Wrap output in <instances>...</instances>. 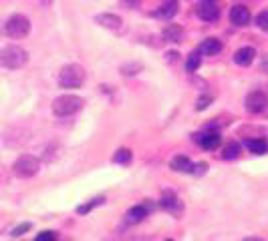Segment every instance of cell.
<instances>
[{
  "label": "cell",
  "mask_w": 268,
  "mask_h": 241,
  "mask_svg": "<svg viewBox=\"0 0 268 241\" xmlns=\"http://www.w3.org/2000/svg\"><path fill=\"white\" fill-rule=\"evenodd\" d=\"M95 22L101 24L103 28H109V30H119L121 28V18L117 14H111V12H105V14H97L95 16Z\"/></svg>",
  "instance_id": "30bf717a"
},
{
  "label": "cell",
  "mask_w": 268,
  "mask_h": 241,
  "mask_svg": "<svg viewBox=\"0 0 268 241\" xmlns=\"http://www.w3.org/2000/svg\"><path fill=\"white\" fill-rule=\"evenodd\" d=\"M200 64H202V56H200V52H192V54L188 56L186 70H188V72H196V70L200 68Z\"/></svg>",
  "instance_id": "44dd1931"
},
{
  "label": "cell",
  "mask_w": 268,
  "mask_h": 241,
  "mask_svg": "<svg viewBox=\"0 0 268 241\" xmlns=\"http://www.w3.org/2000/svg\"><path fill=\"white\" fill-rule=\"evenodd\" d=\"M254 56H256V50L252 46H242L234 52V62L240 66H248V64H252Z\"/></svg>",
  "instance_id": "7c38bea8"
},
{
  "label": "cell",
  "mask_w": 268,
  "mask_h": 241,
  "mask_svg": "<svg viewBox=\"0 0 268 241\" xmlns=\"http://www.w3.org/2000/svg\"><path fill=\"white\" fill-rule=\"evenodd\" d=\"M266 104H268V96L262 92V90H252V92H248V96H246V110L248 112H262L264 108H266Z\"/></svg>",
  "instance_id": "52a82bcc"
},
{
  "label": "cell",
  "mask_w": 268,
  "mask_h": 241,
  "mask_svg": "<svg viewBox=\"0 0 268 241\" xmlns=\"http://www.w3.org/2000/svg\"><path fill=\"white\" fill-rule=\"evenodd\" d=\"M103 201H105V197H95V199H91V201H87L85 205H79V207H77V213H79V215H85V213H89V211H93L95 207H99V205H103Z\"/></svg>",
  "instance_id": "ffe728a7"
},
{
  "label": "cell",
  "mask_w": 268,
  "mask_h": 241,
  "mask_svg": "<svg viewBox=\"0 0 268 241\" xmlns=\"http://www.w3.org/2000/svg\"><path fill=\"white\" fill-rule=\"evenodd\" d=\"M222 50V42L218 38H206L202 44H200V52L206 54V56H214Z\"/></svg>",
  "instance_id": "2e32d148"
},
{
  "label": "cell",
  "mask_w": 268,
  "mask_h": 241,
  "mask_svg": "<svg viewBox=\"0 0 268 241\" xmlns=\"http://www.w3.org/2000/svg\"><path fill=\"white\" fill-rule=\"evenodd\" d=\"M206 171H208V163H198V165H194V171H192V173L202 175V173H206Z\"/></svg>",
  "instance_id": "f1b7e54d"
},
{
  "label": "cell",
  "mask_w": 268,
  "mask_h": 241,
  "mask_svg": "<svg viewBox=\"0 0 268 241\" xmlns=\"http://www.w3.org/2000/svg\"><path fill=\"white\" fill-rule=\"evenodd\" d=\"M5 32L11 38H25L31 32V20L25 14H13L5 24Z\"/></svg>",
  "instance_id": "5b68a950"
},
{
  "label": "cell",
  "mask_w": 268,
  "mask_h": 241,
  "mask_svg": "<svg viewBox=\"0 0 268 241\" xmlns=\"http://www.w3.org/2000/svg\"><path fill=\"white\" fill-rule=\"evenodd\" d=\"M160 207H162L166 213H170L172 217H182V213H184V201H182L176 193H170V191H166V193L162 195Z\"/></svg>",
  "instance_id": "8992f818"
},
{
  "label": "cell",
  "mask_w": 268,
  "mask_h": 241,
  "mask_svg": "<svg viewBox=\"0 0 268 241\" xmlns=\"http://www.w3.org/2000/svg\"><path fill=\"white\" fill-rule=\"evenodd\" d=\"M146 217H148V207L146 205H136V207H131L125 213V223L127 225H136V223H142Z\"/></svg>",
  "instance_id": "8fae6325"
},
{
  "label": "cell",
  "mask_w": 268,
  "mask_h": 241,
  "mask_svg": "<svg viewBox=\"0 0 268 241\" xmlns=\"http://www.w3.org/2000/svg\"><path fill=\"white\" fill-rule=\"evenodd\" d=\"M85 68L77 62H71V64H65L59 72V86L63 88H79L83 86L85 82Z\"/></svg>",
  "instance_id": "6da1fadb"
},
{
  "label": "cell",
  "mask_w": 268,
  "mask_h": 241,
  "mask_svg": "<svg viewBox=\"0 0 268 241\" xmlns=\"http://www.w3.org/2000/svg\"><path fill=\"white\" fill-rule=\"evenodd\" d=\"M29 229H31V223H23V225H19V227L13 229V235H23V233L29 231Z\"/></svg>",
  "instance_id": "83f0119b"
},
{
  "label": "cell",
  "mask_w": 268,
  "mask_h": 241,
  "mask_svg": "<svg viewBox=\"0 0 268 241\" xmlns=\"http://www.w3.org/2000/svg\"><path fill=\"white\" fill-rule=\"evenodd\" d=\"M83 104H85V98L79 94H61L53 100V112L57 116H69V114L79 112Z\"/></svg>",
  "instance_id": "3957f363"
},
{
  "label": "cell",
  "mask_w": 268,
  "mask_h": 241,
  "mask_svg": "<svg viewBox=\"0 0 268 241\" xmlns=\"http://www.w3.org/2000/svg\"><path fill=\"white\" fill-rule=\"evenodd\" d=\"M140 70H142V64H138V62L123 64V66H121V72H125V74H136V72H140Z\"/></svg>",
  "instance_id": "cb8c5ba5"
},
{
  "label": "cell",
  "mask_w": 268,
  "mask_h": 241,
  "mask_svg": "<svg viewBox=\"0 0 268 241\" xmlns=\"http://www.w3.org/2000/svg\"><path fill=\"white\" fill-rule=\"evenodd\" d=\"M230 22L234 26H246L250 22V10L242 4H234L230 10Z\"/></svg>",
  "instance_id": "9c48e42d"
},
{
  "label": "cell",
  "mask_w": 268,
  "mask_h": 241,
  "mask_svg": "<svg viewBox=\"0 0 268 241\" xmlns=\"http://www.w3.org/2000/svg\"><path fill=\"white\" fill-rule=\"evenodd\" d=\"M39 169H41V161L35 155H21L13 165V173L19 179H31L39 173Z\"/></svg>",
  "instance_id": "277c9868"
},
{
  "label": "cell",
  "mask_w": 268,
  "mask_h": 241,
  "mask_svg": "<svg viewBox=\"0 0 268 241\" xmlns=\"http://www.w3.org/2000/svg\"><path fill=\"white\" fill-rule=\"evenodd\" d=\"M196 141L200 143L202 149H206V151H214V149L220 145L222 137H220V133H204V135H198Z\"/></svg>",
  "instance_id": "4fadbf2b"
},
{
  "label": "cell",
  "mask_w": 268,
  "mask_h": 241,
  "mask_svg": "<svg viewBox=\"0 0 268 241\" xmlns=\"http://www.w3.org/2000/svg\"><path fill=\"white\" fill-rule=\"evenodd\" d=\"M210 102H212V96H200L198 98V102H196V110H204L206 106H210Z\"/></svg>",
  "instance_id": "484cf974"
},
{
  "label": "cell",
  "mask_w": 268,
  "mask_h": 241,
  "mask_svg": "<svg viewBox=\"0 0 268 241\" xmlns=\"http://www.w3.org/2000/svg\"><path fill=\"white\" fill-rule=\"evenodd\" d=\"M256 26H258L260 30L268 32V12H260V14L256 16Z\"/></svg>",
  "instance_id": "603a6c76"
},
{
  "label": "cell",
  "mask_w": 268,
  "mask_h": 241,
  "mask_svg": "<svg viewBox=\"0 0 268 241\" xmlns=\"http://www.w3.org/2000/svg\"><path fill=\"white\" fill-rule=\"evenodd\" d=\"M246 147H248V151L254 153V155H264L266 149H268V145H266L264 139H252V141H246Z\"/></svg>",
  "instance_id": "ac0fdd59"
},
{
  "label": "cell",
  "mask_w": 268,
  "mask_h": 241,
  "mask_svg": "<svg viewBox=\"0 0 268 241\" xmlns=\"http://www.w3.org/2000/svg\"><path fill=\"white\" fill-rule=\"evenodd\" d=\"M196 12H198V16H200L202 20H206V22H216V20L220 18V8H218L214 2H210V0H204L202 4H198Z\"/></svg>",
  "instance_id": "ba28073f"
},
{
  "label": "cell",
  "mask_w": 268,
  "mask_h": 241,
  "mask_svg": "<svg viewBox=\"0 0 268 241\" xmlns=\"http://www.w3.org/2000/svg\"><path fill=\"white\" fill-rule=\"evenodd\" d=\"M170 167H172L174 171H178V173H192V171H194V163H192L186 155L174 157L172 163H170Z\"/></svg>",
  "instance_id": "5bb4252c"
},
{
  "label": "cell",
  "mask_w": 268,
  "mask_h": 241,
  "mask_svg": "<svg viewBox=\"0 0 268 241\" xmlns=\"http://www.w3.org/2000/svg\"><path fill=\"white\" fill-rule=\"evenodd\" d=\"M178 56H180V52H168V54H166V60H168V62H176Z\"/></svg>",
  "instance_id": "f546056e"
},
{
  "label": "cell",
  "mask_w": 268,
  "mask_h": 241,
  "mask_svg": "<svg viewBox=\"0 0 268 241\" xmlns=\"http://www.w3.org/2000/svg\"><path fill=\"white\" fill-rule=\"evenodd\" d=\"M35 241H57V235H55V231H43L37 235Z\"/></svg>",
  "instance_id": "d4e9b609"
},
{
  "label": "cell",
  "mask_w": 268,
  "mask_h": 241,
  "mask_svg": "<svg viewBox=\"0 0 268 241\" xmlns=\"http://www.w3.org/2000/svg\"><path fill=\"white\" fill-rule=\"evenodd\" d=\"M182 36H184V30H182L180 24H168V26L164 28V38H166L168 42H180Z\"/></svg>",
  "instance_id": "e0dca14e"
},
{
  "label": "cell",
  "mask_w": 268,
  "mask_h": 241,
  "mask_svg": "<svg viewBox=\"0 0 268 241\" xmlns=\"http://www.w3.org/2000/svg\"><path fill=\"white\" fill-rule=\"evenodd\" d=\"M113 161L119 163V165H129V163H131V151H129V149H119V151L113 155Z\"/></svg>",
  "instance_id": "7402d4cb"
},
{
  "label": "cell",
  "mask_w": 268,
  "mask_h": 241,
  "mask_svg": "<svg viewBox=\"0 0 268 241\" xmlns=\"http://www.w3.org/2000/svg\"><path fill=\"white\" fill-rule=\"evenodd\" d=\"M210 2H212V0H210Z\"/></svg>",
  "instance_id": "d6a6232c"
},
{
  "label": "cell",
  "mask_w": 268,
  "mask_h": 241,
  "mask_svg": "<svg viewBox=\"0 0 268 241\" xmlns=\"http://www.w3.org/2000/svg\"><path fill=\"white\" fill-rule=\"evenodd\" d=\"M121 4H123L125 8H138V6L142 4V0H121Z\"/></svg>",
  "instance_id": "4316f807"
},
{
  "label": "cell",
  "mask_w": 268,
  "mask_h": 241,
  "mask_svg": "<svg viewBox=\"0 0 268 241\" xmlns=\"http://www.w3.org/2000/svg\"><path fill=\"white\" fill-rule=\"evenodd\" d=\"M164 241H174V239H164Z\"/></svg>",
  "instance_id": "1f68e13d"
},
{
  "label": "cell",
  "mask_w": 268,
  "mask_h": 241,
  "mask_svg": "<svg viewBox=\"0 0 268 241\" xmlns=\"http://www.w3.org/2000/svg\"><path fill=\"white\" fill-rule=\"evenodd\" d=\"M244 241H262V239H258V237H246Z\"/></svg>",
  "instance_id": "4dcf8cb0"
},
{
  "label": "cell",
  "mask_w": 268,
  "mask_h": 241,
  "mask_svg": "<svg viewBox=\"0 0 268 241\" xmlns=\"http://www.w3.org/2000/svg\"><path fill=\"white\" fill-rule=\"evenodd\" d=\"M27 60H29V52L23 46L9 44L0 50V66H5V68H11V70L21 68L27 64Z\"/></svg>",
  "instance_id": "7a4b0ae2"
},
{
  "label": "cell",
  "mask_w": 268,
  "mask_h": 241,
  "mask_svg": "<svg viewBox=\"0 0 268 241\" xmlns=\"http://www.w3.org/2000/svg\"><path fill=\"white\" fill-rule=\"evenodd\" d=\"M238 157H240V145H238V143H230V145L224 147V151H222V159L232 161V159H238Z\"/></svg>",
  "instance_id": "d6986e66"
},
{
  "label": "cell",
  "mask_w": 268,
  "mask_h": 241,
  "mask_svg": "<svg viewBox=\"0 0 268 241\" xmlns=\"http://www.w3.org/2000/svg\"><path fill=\"white\" fill-rule=\"evenodd\" d=\"M178 10H180V6H178L176 0H168V2H164V4L160 6L158 16H160V18H166V20H172V18L178 14Z\"/></svg>",
  "instance_id": "9a60e30c"
}]
</instances>
